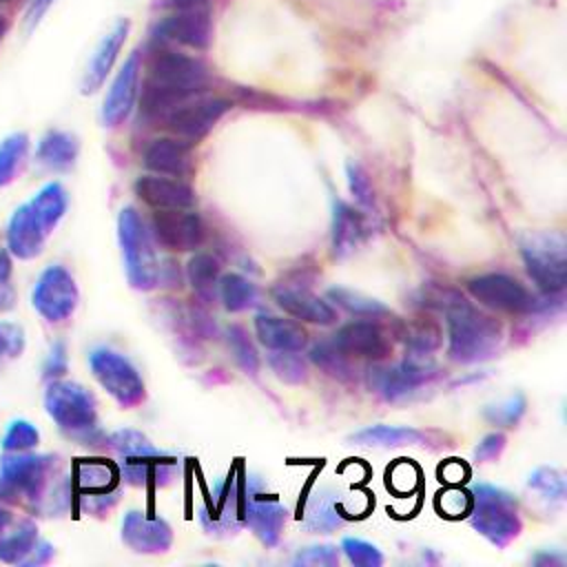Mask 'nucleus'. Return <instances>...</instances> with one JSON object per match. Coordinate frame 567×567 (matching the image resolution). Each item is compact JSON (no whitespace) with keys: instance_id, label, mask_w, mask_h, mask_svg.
Segmentation results:
<instances>
[{"instance_id":"nucleus-1","label":"nucleus","mask_w":567,"mask_h":567,"mask_svg":"<svg viewBox=\"0 0 567 567\" xmlns=\"http://www.w3.org/2000/svg\"><path fill=\"white\" fill-rule=\"evenodd\" d=\"M55 456L29 452H4L0 461V501H24L35 512L58 514L73 501L71 481L51 483Z\"/></svg>"},{"instance_id":"nucleus-2","label":"nucleus","mask_w":567,"mask_h":567,"mask_svg":"<svg viewBox=\"0 0 567 567\" xmlns=\"http://www.w3.org/2000/svg\"><path fill=\"white\" fill-rule=\"evenodd\" d=\"M208 84V69L195 55L177 49H162L153 60L142 86V115L159 122L179 102L202 93Z\"/></svg>"},{"instance_id":"nucleus-3","label":"nucleus","mask_w":567,"mask_h":567,"mask_svg":"<svg viewBox=\"0 0 567 567\" xmlns=\"http://www.w3.org/2000/svg\"><path fill=\"white\" fill-rule=\"evenodd\" d=\"M439 308L447 321V354L461 365L492 359L503 343V326L452 290H443Z\"/></svg>"},{"instance_id":"nucleus-4","label":"nucleus","mask_w":567,"mask_h":567,"mask_svg":"<svg viewBox=\"0 0 567 567\" xmlns=\"http://www.w3.org/2000/svg\"><path fill=\"white\" fill-rule=\"evenodd\" d=\"M44 410L69 439H75L84 445L100 441L97 403L84 385L75 381L51 379L44 390Z\"/></svg>"},{"instance_id":"nucleus-5","label":"nucleus","mask_w":567,"mask_h":567,"mask_svg":"<svg viewBox=\"0 0 567 567\" xmlns=\"http://www.w3.org/2000/svg\"><path fill=\"white\" fill-rule=\"evenodd\" d=\"M470 496V525L492 545L505 547L520 534L523 520L514 494L489 483H476L472 485Z\"/></svg>"},{"instance_id":"nucleus-6","label":"nucleus","mask_w":567,"mask_h":567,"mask_svg":"<svg viewBox=\"0 0 567 567\" xmlns=\"http://www.w3.org/2000/svg\"><path fill=\"white\" fill-rule=\"evenodd\" d=\"M117 241L128 284L135 290H153L162 281V266L151 233L133 206H124L117 215Z\"/></svg>"},{"instance_id":"nucleus-7","label":"nucleus","mask_w":567,"mask_h":567,"mask_svg":"<svg viewBox=\"0 0 567 567\" xmlns=\"http://www.w3.org/2000/svg\"><path fill=\"white\" fill-rule=\"evenodd\" d=\"M520 257L534 284L558 295L567 284V241L560 230H529L518 239Z\"/></svg>"},{"instance_id":"nucleus-8","label":"nucleus","mask_w":567,"mask_h":567,"mask_svg":"<svg viewBox=\"0 0 567 567\" xmlns=\"http://www.w3.org/2000/svg\"><path fill=\"white\" fill-rule=\"evenodd\" d=\"M71 489L78 507L93 516H104L120 498V467L111 458H75Z\"/></svg>"},{"instance_id":"nucleus-9","label":"nucleus","mask_w":567,"mask_h":567,"mask_svg":"<svg viewBox=\"0 0 567 567\" xmlns=\"http://www.w3.org/2000/svg\"><path fill=\"white\" fill-rule=\"evenodd\" d=\"M248 489V474L241 465L233 467L228 476L219 478L213 485V492L206 496L204 505L199 507V523L206 534L226 538L239 532L244 525L241 509Z\"/></svg>"},{"instance_id":"nucleus-10","label":"nucleus","mask_w":567,"mask_h":567,"mask_svg":"<svg viewBox=\"0 0 567 567\" xmlns=\"http://www.w3.org/2000/svg\"><path fill=\"white\" fill-rule=\"evenodd\" d=\"M439 377V365L430 354L410 352L396 365H372L368 370V385L388 403H399L414 396L421 388Z\"/></svg>"},{"instance_id":"nucleus-11","label":"nucleus","mask_w":567,"mask_h":567,"mask_svg":"<svg viewBox=\"0 0 567 567\" xmlns=\"http://www.w3.org/2000/svg\"><path fill=\"white\" fill-rule=\"evenodd\" d=\"M89 368L95 381L120 408H135L146 396V385L137 368L117 350L97 346L89 352Z\"/></svg>"},{"instance_id":"nucleus-12","label":"nucleus","mask_w":567,"mask_h":567,"mask_svg":"<svg viewBox=\"0 0 567 567\" xmlns=\"http://www.w3.org/2000/svg\"><path fill=\"white\" fill-rule=\"evenodd\" d=\"M78 301H80V290L69 268H64L62 264H51L38 275L31 292V303L44 321L49 323L66 321L75 312Z\"/></svg>"},{"instance_id":"nucleus-13","label":"nucleus","mask_w":567,"mask_h":567,"mask_svg":"<svg viewBox=\"0 0 567 567\" xmlns=\"http://www.w3.org/2000/svg\"><path fill=\"white\" fill-rule=\"evenodd\" d=\"M228 109H230L228 100L197 93V95L179 102L173 111H168V115L162 122L179 140L190 144V142H199L202 137H206L213 131V126L226 115Z\"/></svg>"},{"instance_id":"nucleus-14","label":"nucleus","mask_w":567,"mask_h":567,"mask_svg":"<svg viewBox=\"0 0 567 567\" xmlns=\"http://www.w3.org/2000/svg\"><path fill=\"white\" fill-rule=\"evenodd\" d=\"M470 295L485 308L509 312V315H529L538 308V299L527 290L518 279L503 272L478 275L467 281Z\"/></svg>"},{"instance_id":"nucleus-15","label":"nucleus","mask_w":567,"mask_h":567,"mask_svg":"<svg viewBox=\"0 0 567 567\" xmlns=\"http://www.w3.org/2000/svg\"><path fill=\"white\" fill-rule=\"evenodd\" d=\"M241 518L244 525H248L266 547H275L286 525V507L277 496L266 494V487L257 476L248 474V489L244 498Z\"/></svg>"},{"instance_id":"nucleus-16","label":"nucleus","mask_w":567,"mask_h":567,"mask_svg":"<svg viewBox=\"0 0 567 567\" xmlns=\"http://www.w3.org/2000/svg\"><path fill=\"white\" fill-rule=\"evenodd\" d=\"M210 13L202 7H175L153 27V40L162 44H179L188 49H206L210 42Z\"/></svg>"},{"instance_id":"nucleus-17","label":"nucleus","mask_w":567,"mask_h":567,"mask_svg":"<svg viewBox=\"0 0 567 567\" xmlns=\"http://www.w3.org/2000/svg\"><path fill=\"white\" fill-rule=\"evenodd\" d=\"M155 239L175 252H188L204 244L206 228L190 208H164L153 213Z\"/></svg>"},{"instance_id":"nucleus-18","label":"nucleus","mask_w":567,"mask_h":567,"mask_svg":"<svg viewBox=\"0 0 567 567\" xmlns=\"http://www.w3.org/2000/svg\"><path fill=\"white\" fill-rule=\"evenodd\" d=\"M140 71H142V55H140V51H133L120 66L117 75L113 78V82L104 95L102 111H100L104 126L115 128L131 115L135 100H137Z\"/></svg>"},{"instance_id":"nucleus-19","label":"nucleus","mask_w":567,"mask_h":567,"mask_svg":"<svg viewBox=\"0 0 567 567\" xmlns=\"http://www.w3.org/2000/svg\"><path fill=\"white\" fill-rule=\"evenodd\" d=\"M122 540L137 554H164L173 545V529L157 514L131 509L122 518Z\"/></svg>"},{"instance_id":"nucleus-20","label":"nucleus","mask_w":567,"mask_h":567,"mask_svg":"<svg viewBox=\"0 0 567 567\" xmlns=\"http://www.w3.org/2000/svg\"><path fill=\"white\" fill-rule=\"evenodd\" d=\"M272 299L286 315L308 323L330 326L337 319L334 308L326 299L315 295L306 284H299V281L277 284L272 288Z\"/></svg>"},{"instance_id":"nucleus-21","label":"nucleus","mask_w":567,"mask_h":567,"mask_svg":"<svg viewBox=\"0 0 567 567\" xmlns=\"http://www.w3.org/2000/svg\"><path fill=\"white\" fill-rule=\"evenodd\" d=\"M128 31H131L128 18H117L115 24L102 35V40L93 49V53L86 62V69L82 73V80H80V91L84 95L95 93L104 84V80L109 78L126 38H128Z\"/></svg>"},{"instance_id":"nucleus-22","label":"nucleus","mask_w":567,"mask_h":567,"mask_svg":"<svg viewBox=\"0 0 567 567\" xmlns=\"http://www.w3.org/2000/svg\"><path fill=\"white\" fill-rule=\"evenodd\" d=\"M332 343L346 357H359L370 361H383L392 352V343L383 328L374 321H350L341 326L332 339Z\"/></svg>"},{"instance_id":"nucleus-23","label":"nucleus","mask_w":567,"mask_h":567,"mask_svg":"<svg viewBox=\"0 0 567 567\" xmlns=\"http://www.w3.org/2000/svg\"><path fill=\"white\" fill-rule=\"evenodd\" d=\"M299 516H301V525L308 532H321V534L334 532L348 518L343 509V496L328 485H319L308 492Z\"/></svg>"},{"instance_id":"nucleus-24","label":"nucleus","mask_w":567,"mask_h":567,"mask_svg":"<svg viewBox=\"0 0 567 567\" xmlns=\"http://www.w3.org/2000/svg\"><path fill=\"white\" fill-rule=\"evenodd\" d=\"M144 166L157 175L188 177L195 171L190 144L179 137H157L144 151Z\"/></svg>"},{"instance_id":"nucleus-25","label":"nucleus","mask_w":567,"mask_h":567,"mask_svg":"<svg viewBox=\"0 0 567 567\" xmlns=\"http://www.w3.org/2000/svg\"><path fill=\"white\" fill-rule=\"evenodd\" d=\"M135 195L155 210L193 208L195 206V190L177 177L142 175L135 182Z\"/></svg>"},{"instance_id":"nucleus-26","label":"nucleus","mask_w":567,"mask_h":567,"mask_svg":"<svg viewBox=\"0 0 567 567\" xmlns=\"http://www.w3.org/2000/svg\"><path fill=\"white\" fill-rule=\"evenodd\" d=\"M365 239L363 215L346 204L343 199H332V221H330V246L337 259L352 255Z\"/></svg>"},{"instance_id":"nucleus-27","label":"nucleus","mask_w":567,"mask_h":567,"mask_svg":"<svg viewBox=\"0 0 567 567\" xmlns=\"http://www.w3.org/2000/svg\"><path fill=\"white\" fill-rule=\"evenodd\" d=\"M47 244V235L33 219L27 204L18 206L7 224V250L18 259H35Z\"/></svg>"},{"instance_id":"nucleus-28","label":"nucleus","mask_w":567,"mask_h":567,"mask_svg":"<svg viewBox=\"0 0 567 567\" xmlns=\"http://www.w3.org/2000/svg\"><path fill=\"white\" fill-rule=\"evenodd\" d=\"M255 332L259 343L268 350L301 352L308 343V332L301 328V323L268 312H259L255 317Z\"/></svg>"},{"instance_id":"nucleus-29","label":"nucleus","mask_w":567,"mask_h":567,"mask_svg":"<svg viewBox=\"0 0 567 567\" xmlns=\"http://www.w3.org/2000/svg\"><path fill=\"white\" fill-rule=\"evenodd\" d=\"M78 153H80L78 137L69 131L53 128L40 137L35 146V162L47 171L64 173L75 166Z\"/></svg>"},{"instance_id":"nucleus-30","label":"nucleus","mask_w":567,"mask_h":567,"mask_svg":"<svg viewBox=\"0 0 567 567\" xmlns=\"http://www.w3.org/2000/svg\"><path fill=\"white\" fill-rule=\"evenodd\" d=\"M430 432L410 425H368L350 436L354 445L363 447H401V445H425Z\"/></svg>"},{"instance_id":"nucleus-31","label":"nucleus","mask_w":567,"mask_h":567,"mask_svg":"<svg viewBox=\"0 0 567 567\" xmlns=\"http://www.w3.org/2000/svg\"><path fill=\"white\" fill-rule=\"evenodd\" d=\"M27 206L42 233L49 237L66 213L69 195L60 182H49L27 202Z\"/></svg>"},{"instance_id":"nucleus-32","label":"nucleus","mask_w":567,"mask_h":567,"mask_svg":"<svg viewBox=\"0 0 567 567\" xmlns=\"http://www.w3.org/2000/svg\"><path fill=\"white\" fill-rule=\"evenodd\" d=\"M38 525L33 518L9 523L0 534V563L22 565L38 543Z\"/></svg>"},{"instance_id":"nucleus-33","label":"nucleus","mask_w":567,"mask_h":567,"mask_svg":"<svg viewBox=\"0 0 567 567\" xmlns=\"http://www.w3.org/2000/svg\"><path fill=\"white\" fill-rule=\"evenodd\" d=\"M188 281L202 301H213L219 286V261L208 252H195L186 264Z\"/></svg>"},{"instance_id":"nucleus-34","label":"nucleus","mask_w":567,"mask_h":567,"mask_svg":"<svg viewBox=\"0 0 567 567\" xmlns=\"http://www.w3.org/2000/svg\"><path fill=\"white\" fill-rule=\"evenodd\" d=\"M217 297L224 301V308L228 312H244V310L257 306V301H259L257 286L239 272H228V275L219 277Z\"/></svg>"},{"instance_id":"nucleus-35","label":"nucleus","mask_w":567,"mask_h":567,"mask_svg":"<svg viewBox=\"0 0 567 567\" xmlns=\"http://www.w3.org/2000/svg\"><path fill=\"white\" fill-rule=\"evenodd\" d=\"M328 299L332 303H337L339 308H343L346 312H350L354 317H363V319H377V317H383L390 312L388 306H383L379 299L368 297V295L346 288V286H332L328 290Z\"/></svg>"},{"instance_id":"nucleus-36","label":"nucleus","mask_w":567,"mask_h":567,"mask_svg":"<svg viewBox=\"0 0 567 567\" xmlns=\"http://www.w3.org/2000/svg\"><path fill=\"white\" fill-rule=\"evenodd\" d=\"M29 157V135L11 133L0 142V188L11 184Z\"/></svg>"},{"instance_id":"nucleus-37","label":"nucleus","mask_w":567,"mask_h":567,"mask_svg":"<svg viewBox=\"0 0 567 567\" xmlns=\"http://www.w3.org/2000/svg\"><path fill=\"white\" fill-rule=\"evenodd\" d=\"M527 489H532L545 505L554 507V505H563L565 494H567V485H565V476L556 470V467H536L529 476H527Z\"/></svg>"},{"instance_id":"nucleus-38","label":"nucleus","mask_w":567,"mask_h":567,"mask_svg":"<svg viewBox=\"0 0 567 567\" xmlns=\"http://www.w3.org/2000/svg\"><path fill=\"white\" fill-rule=\"evenodd\" d=\"M310 359L315 361V365H319L326 374L339 379V381H352L354 379V368L348 361V357L330 341H321L317 346H312L310 350Z\"/></svg>"},{"instance_id":"nucleus-39","label":"nucleus","mask_w":567,"mask_h":567,"mask_svg":"<svg viewBox=\"0 0 567 567\" xmlns=\"http://www.w3.org/2000/svg\"><path fill=\"white\" fill-rule=\"evenodd\" d=\"M527 412V399L523 392H514L496 403L485 405L483 416L487 423L496 425V427H516L520 423V419Z\"/></svg>"},{"instance_id":"nucleus-40","label":"nucleus","mask_w":567,"mask_h":567,"mask_svg":"<svg viewBox=\"0 0 567 567\" xmlns=\"http://www.w3.org/2000/svg\"><path fill=\"white\" fill-rule=\"evenodd\" d=\"M405 346L408 352L414 354H430L441 346V328L430 317H419L412 323H408L405 330Z\"/></svg>"},{"instance_id":"nucleus-41","label":"nucleus","mask_w":567,"mask_h":567,"mask_svg":"<svg viewBox=\"0 0 567 567\" xmlns=\"http://www.w3.org/2000/svg\"><path fill=\"white\" fill-rule=\"evenodd\" d=\"M226 343H228V350H230L235 363H237L246 374H252V377H255L257 370H259V354H257V350H255V346H252L248 332H246L241 326L233 323V326L226 328Z\"/></svg>"},{"instance_id":"nucleus-42","label":"nucleus","mask_w":567,"mask_h":567,"mask_svg":"<svg viewBox=\"0 0 567 567\" xmlns=\"http://www.w3.org/2000/svg\"><path fill=\"white\" fill-rule=\"evenodd\" d=\"M268 365L272 368L275 377L284 383L290 385H299L308 381V368L306 361L290 350H272V354L268 357Z\"/></svg>"},{"instance_id":"nucleus-43","label":"nucleus","mask_w":567,"mask_h":567,"mask_svg":"<svg viewBox=\"0 0 567 567\" xmlns=\"http://www.w3.org/2000/svg\"><path fill=\"white\" fill-rule=\"evenodd\" d=\"M106 445L120 456H140V454H153L157 452L159 447H155L148 436H144L142 432L137 430H131V427H122V430H115L113 434L106 436Z\"/></svg>"},{"instance_id":"nucleus-44","label":"nucleus","mask_w":567,"mask_h":567,"mask_svg":"<svg viewBox=\"0 0 567 567\" xmlns=\"http://www.w3.org/2000/svg\"><path fill=\"white\" fill-rule=\"evenodd\" d=\"M0 443L4 452H29L40 443V432L31 421L13 419L7 425Z\"/></svg>"},{"instance_id":"nucleus-45","label":"nucleus","mask_w":567,"mask_h":567,"mask_svg":"<svg viewBox=\"0 0 567 567\" xmlns=\"http://www.w3.org/2000/svg\"><path fill=\"white\" fill-rule=\"evenodd\" d=\"M346 558L357 565V567H381L383 565V554L377 545L363 540V538H343L341 540V547H339Z\"/></svg>"},{"instance_id":"nucleus-46","label":"nucleus","mask_w":567,"mask_h":567,"mask_svg":"<svg viewBox=\"0 0 567 567\" xmlns=\"http://www.w3.org/2000/svg\"><path fill=\"white\" fill-rule=\"evenodd\" d=\"M24 330L13 321H0V368L24 352Z\"/></svg>"},{"instance_id":"nucleus-47","label":"nucleus","mask_w":567,"mask_h":567,"mask_svg":"<svg viewBox=\"0 0 567 567\" xmlns=\"http://www.w3.org/2000/svg\"><path fill=\"white\" fill-rule=\"evenodd\" d=\"M339 563V549L334 545H308L292 556V565L301 567H334Z\"/></svg>"},{"instance_id":"nucleus-48","label":"nucleus","mask_w":567,"mask_h":567,"mask_svg":"<svg viewBox=\"0 0 567 567\" xmlns=\"http://www.w3.org/2000/svg\"><path fill=\"white\" fill-rule=\"evenodd\" d=\"M346 177H348V188H350L354 202H357L361 208H372V204H374V193H372V184H370L368 173H365L359 164L348 162V164H346Z\"/></svg>"},{"instance_id":"nucleus-49","label":"nucleus","mask_w":567,"mask_h":567,"mask_svg":"<svg viewBox=\"0 0 567 567\" xmlns=\"http://www.w3.org/2000/svg\"><path fill=\"white\" fill-rule=\"evenodd\" d=\"M18 292L13 286V264L7 248H0V315L16 308Z\"/></svg>"},{"instance_id":"nucleus-50","label":"nucleus","mask_w":567,"mask_h":567,"mask_svg":"<svg viewBox=\"0 0 567 567\" xmlns=\"http://www.w3.org/2000/svg\"><path fill=\"white\" fill-rule=\"evenodd\" d=\"M439 509L450 516V518H458V516H467L470 507H472V496L467 489L461 487H450L445 492L439 494Z\"/></svg>"},{"instance_id":"nucleus-51","label":"nucleus","mask_w":567,"mask_h":567,"mask_svg":"<svg viewBox=\"0 0 567 567\" xmlns=\"http://www.w3.org/2000/svg\"><path fill=\"white\" fill-rule=\"evenodd\" d=\"M419 483V467L410 461H399L390 472H388V485L396 494H408L416 487Z\"/></svg>"},{"instance_id":"nucleus-52","label":"nucleus","mask_w":567,"mask_h":567,"mask_svg":"<svg viewBox=\"0 0 567 567\" xmlns=\"http://www.w3.org/2000/svg\"><path fill=\"white\" fill-rule=\"evenodd\" d=\"M505 445H507V436H505L503 432H498V430H496V432H489V434H485V436L478 441V445L474 447V458L481 461V463L496 461V458L503 454Z\"/></svg>"},{"instance_id":"nucleus-53","label":"nucleus","mask_w":567,"mask_h":567,"mask_svg":"<svg viewBox=\"0 0 567 567\" xmlns=\"http://www.w3.org/2000/svg\"><path fill=\"white\" fill-rule=\"evenodd\" d=\"M69 368V357H66V343L64 341H55L44 359L42 365V374L47 379H60Z\"/></svg>"},{"instance_id":"nucleus-54","label":"nucleus","mask_w":567,"mask_h":567,"mask_svg":"<svg viewBox=\"0 0 567 567\" xmlns=\"http://www.w3.org/2000/svg\"><path fill=\"white\" fill-rule=\"evenodd\" d=\"M51 558H53V545L49 540H38L33 551L22 565H42V563H49Z\"/></svg>"},{"instance_id":"nucleus-55","label":"nucleus","mask_w":567,"mask_h":567,"mask_svg":"<svg viewBox=\"0 0 567 567\" xmlns=\"http://www.w3.org/2000/svg\"><path fill=\"white\" fill-rule=\"evenodd\" d=\"M534 565H540V567H563L565 565V554L563 551H556V549H551V551H538L536 556H534Z\"/></svg>"},{"instance_id":"nucleus-56","label":"nucleus","mask_w":567,"mask_h":567,"mask_svg":"<svg viewBox=\"0 0 567 567\" xmlns=\"http://www.w3.org/2000/svg\"><path fill=\"white\" fill-rule=\"evenodd\" d=\"M51 4H53V0H31L29 11H27V24H29V29H33V24H38V20L49 11Z\"/></svg>"},{"instance_id":"nucleus-57","label":"nucleus","mask_w":567,"mask_h":567,"mask_svg":"<svg viewBox=\"0 0 567 567\" xmlns=\"http://www.w3.org/2000/svg\"><path fill=\"white\" fill-rule=\"evenodd\" d=\"M441 476H443L445 481L454 483V481H463V476H467V470H465L461 463L450 461V463H445V465L441 467Z\"/></svg>"},{"instance_id":"nucleus-58","label":"nucleus","mask_w":567,"mask_h":567,"mask_svg":"<svg viewBox=\"0 0 567 567\" xmlns=\"http://www.w3.org/2000/svg\"><path fill=\"white\" fill-rule=\"evenodd\" d=\"M11 523V512L2 505V501H0V534L4 532V527Z\"/></svg>"},{"instance_id":"nucleus-59","label":"nucleus","mask_w":567,"mask_h":567,"mask_svg":"<svg viewBox=\"0 0 567 567\" xmlns=\"http://www.w3.org/2000/svg\"><path fill=\"white\" fill-rule=\"evenodd\" d=\"M171 4H173V9L175 7H202V4H206L208 0H168Z\"/></svg>"},{"instance_id":"nucleus-60","label":"nucleus","mask_w":567,"mask_h":567,"mask_svg":"<svg viewBox=\"0 0 567 567\" xmlns=\"http://www.w3.org/2000/svg\"><path fill=\"white\" fill-rule=\"evenodd\" d=\"M4 31H7V20L0 16V40H2V35H4Z\"/></svg>"},{"instance_id":"nucleus-61","label":"nucleus","mask_w":567,"mask_h":567,"mask_svg":"<svg viewBox=\"0 0 567 567\" xmlns=\"http://www.w3.org/2000/svg\"><path fill=\"white\" fill-rule=\"evenodd\" d=\"M13 0H0V4H11Z\"/></svg>"}]
</instances>
